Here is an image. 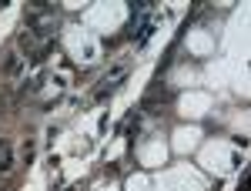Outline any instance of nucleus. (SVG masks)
Returning <instances> with one entry per match:
<instances>
[{
	"label": "nucleus",
	"mask_w": 251,
	"mask_h": 191,
	"mask_svg": "<svg viewBox=\"0 0 251 191\" xmlns=\"http://www.w3.org/2000/svg\"><path fill=\"white\" fill-rule=\"evenodd\" d=\"M14 168V151H10V144H3L0 148V174H7Z\"/></svg>",
	"instance_id": "nucleus-1"
},
{
	"label": "nucleus",
	"mask_w": 251,
	"mask_h": 191,
	"mask_svg": "<svg viewBox=\"0 0 251 191\" xmlns=\"http://www.w3.org/2000/svg\"><path fill=\"white\" fill-rule=\"evenodd\" d=\"M20 71V54H10V60H7V74H17Z\"/></svg>",
	"instance_id": "nucleus-2"
},
{
	"label": "nucleus",
	"mask_w": 251,
	"mask_h": 191,
	"mask_svg": "<svg viewBox=\"0 0 251 191\" xmlns=\"http://www.w3.org/2000/svg\"><path fill=\"white\" fill-rule=\"evenodd\" d=\"M241 191H248V174H245V178H241Z\"/></svg>",
	"instance_id": "nucleus-3"
}]
</instances>
